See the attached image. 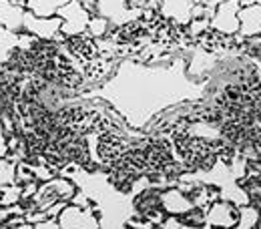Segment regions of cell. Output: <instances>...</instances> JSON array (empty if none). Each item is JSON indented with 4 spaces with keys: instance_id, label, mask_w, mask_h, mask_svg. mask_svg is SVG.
<instances>
[{
    "instance_id": "1",
    "label": "cell",
    "mask_w": 261,
    "mask_h": 229,
    "mask_svg": "<svg viewBox=\"0 0 261 229\" xmlns=\"http://www.w3.org/2000/svg\"><path fill=\"white\" fill-rule=\"evenodd\" d=\"M100 217H102L100 207L95 203L91 207H76L68 203L57 221L63 229H102Z\"/></svg>"
},
{
    "instance_id": "2",
    "label": "cell",
    "mask_w": 261,
    "mask_h": 229,
    "mask_svg": "<svg viewBox=\"0 0 261 229\" xmlns=\"http://www.w3.org/2000/svg\"><path fill=\"white\" fill-rule=\"evenodd\" d=\"M57 16L63 18L61 34L66 38H74V36H81L83 33H87V27H89V20H91V14L81 6L79 0H68L63 8H59Z\"/></svg>"
},
{
    "instance_id": "3",
    "label": "cell",
    "mask_w": 261,
    "mask_h": 229,
    "mask_svg": "<svg viewBox=\"0 0 261 229\" xmlns=\"http://www.w3.org/2000/svg\"><path fill=\"white\" fill-rule=\"evenodd\" d=\"M97 14L107 18L113 29L129 24L143 16V8H133L127 0H97Z\"/></svg>"
},
{
    "instance_id": "4",
    "label": "cell",
    "mask_w": 261,
    "mask_h": 229,
    "mask_svg": "<svg viewBox=\"0 0 261 229\" xmlns=\"http://www.w3.org/2000/svg\"><path fill=\"white\" fill-rule=\"evenodd\" d=\"M239 8H241L239 0H223L211 16L209 29L219 34H225V36L237 34L239 33V18H237Z\"/></svg>"
},
{
    "instance_id": "5",
    "label": "cell",
    "mask_w": 261,
    "mask_h": 229,
    "mask_svg": "<svg viewBox=\"0 0 261 229\" xmlns=\"http://www.w3.org/2000/svg\"><path fill=\"white\" fill-rule=\"evenodd\" d=\"M239 223V207L227 199H217L205 209V225L211 229H231Z\"/></svg>"
},
{
    "instance_id": "6",
    "label": "cell",
    "mask_w": 261,
    "mask_h": 229,
    "mask_svg": "<svg viewBox=\"0 0 261 229\" xmlns=\"http://www.w3.org/2000/svg\"><path fill=\"white\" fill-rule=\"evenodd\" d=\"M61 24H63L61 16L38 18L29 10L24 12V18H22V31L36 36L38 40H53L57 34H61Z\"/></svg>"
},
{
    "instance_id": "7",
    "label": "cell",
    "mask_w": 261,
    "mask_h": 229,
    "mask_svg": "<svg viewBox=\"0 0 261 229\" xmlns=\"http://www.w3.org/2000/svg\"><path fill=\"white\" fill-rule=\"evenodd\" d=\"M161 207L167 215H175V217H183L187 211L193 209V203L189 195H185L181 189L177 187H169L161 191Z\"/></svg>"
},
{
    "instance_id": "8",
    "label": "cell",
    "mask_w": 261,
    "mask_h": 229,
    "mask_svg": "<svg viewBox=\"0 0 261 229\" xmlns=\"http://www.w3.org/2000/svg\"><path fill=\"white\" fill-rule=\"evenodd\" d=\"M239 34L245 38L261 34V4H249L239 8Z\"/></svg>"
},
{
    "instance_id": "9",
    "label": "cell",
    "mask_w": 261,
    "mask_h": 229,
    "mask_svg": "<svg viewBox=\"0 0 261 229\" xmlns=\"http://www.w3.org/2000/svg\"><path fill=\"white\" fill-rule=\"evenodd\" d=\"M24 12H27L24 6H16L8 0H0V27L8 29L12 33H20Z\"/></svg>"
},
{
    "instance_id": "10",
    "label": "cell",
    "mask_w": 261,
    "mask_h": 229,
    "mask_svg": "<svg viewBox=\"0 0 261 229\" xmlns=\"http://www.w3.org/2000/svg\"><path fill=\"white\" fill-rule=\"evenodd\" d=\"M66 2L68 0H27L24 8L38 18H50V16H57L59 8H63Z\"/></svg>"
},
{
    "instance_id": "11",
    "label": "cell",
    "mask_w": 261,
    "mask_h": 229,
    "mask_svg": "<svg viewBox=\"0 0 261 229\" xmlns=\"http://www.w3.org/2000/svg\"><path fill=\"white\" fill-rule=\"evenodd\" d=\"M16 42H18V33L0 27V65H8V61L16 50Z\"/></svg>"
},
{
    "instance_id": "12",
    "label": "cell",
    "mask_w": 261,
    "mask_h": 229,
    "mask_svg": "<svg viewBox=\"0 0 261 229\" xmlns=\"http://www.w3.org/2000/svg\"><path fill=\"white\" fill-rule=\"evenodd\" d=\"M20 191H22V185H18V183L2 185L0 187V207H10V205L20 203Z\"/></svg>"
},
{
    "instance_id": "13",
    "label": "cell",
    "mask_w": 261,
    "mask_h": 229,
    "mask_svg": "<svg viewBox=\"0 0 261 229\" xmlns=\"http://www.w3.org/2000/svg\"><path fill=\"white\" fill-rule=\"evenodd\" d=\"M111 22L107 20V18H102V16H98V14H93L91 16V20H89V27H87V33L91 34L93 38H105L107 34L111 33Z\"/></svg>"
},
{
    "instance_id": "14",
    "label": "cell",
    "mask_w": 261,
    "mask_h": 229,
    "mask_svg": "<svg viewBox=\"0 0 261 229\" xmlns=\"http://www.w3.org/2000/svg\"><path fill=\"white\" fill-rule=\"evenodd\" d=\"M14 175H16V163H12L6 157H0V187L14 183Z\"/></svg>"
},
{
    "instance_id": "15",
    "label": "cell",
    "mask_w": 261,
    "mask_h": 229,
    "mask_svg": "<svg viewBox=\"0 0 261 229\" xmlns=\"http://www.w3.org/2000/svg\"><path fill=\"white\" fill-rule=\"evenodd\" d=\"M31 181H36L33 175V167L29 161H20V163H16V175H14V183H18V185H27V183H31Z\"/></svg>"
},
{
    "instance_id": "16",
    "label": "cell",
    "mask_w": 261,
    "mask_h": 229,
    "mask_svg": "<svg viewBox=\"0 0 261 229\" xmlns=\"http://www.w3.org/2000/svg\"><path fill=\"white\" fill-rule=\"evenodd\" d=\"M66 205H68L66 201H57V203H53L44 213H46V217H48V219H59V215L63 213V209H65Z\"/></svg>"
},
{
    "instance_id": "17",
    "label": "cell",
    "mask_w": 261,
    "mask_h": 229,
    "mask_svg": "<svg viewBox=\"0 0 261 229\" xmlns=\"http://www.w3.org/2000/svg\"><path fill=\"white\" fill-rule=\"evenodd\" d=\"M33 229H63V227H61V223L57 219H44V221L33 225Z\"/></svg>"
},
{
    "instance_id": "18",
    "label": "cell",
    "mask_w": 261,
    "mask_h": 229,
    "mask_svg": "<svg viewBox=\"0 0 261 229\" xmlns=\"http://www.w3.org/2000/svg\"><path fill=\"white\" fill-rule=\"evenodd\" d=\"M241 6H249V4H261V0H239Z\"/></svg>"
},
{
    "instance_id": "19",
    "label": "cell",
    "mask_w": 261,
    "mask_h": 229,
    "mask_svg": "<svg viewBox=\"0 0 261 229\" xmlns=\"http://www.w3.org/2000/svg\"><path fill=\"white\" fill-rule=\"evenodd\" d=\"M187 2H191V4H199V6H207V2H209V0H187Z\"/></svg>"
},
{
    "instance_id": "20",
    "label": "cell",
    "mask_w": 261,
    "mask_h": 229,
    "mask_svg": "<svg viewBox=\"0 0 261 229\" xmlns=\"http://www.w3.org/2000/svg\"><path fill=\"white\" fill-rule=\"evenodd\" d=\"M8 2H12V4H16V6H24L27 0H8Z\"/></svg>"
},
{
    "instance_id": "21",
    "label": "cell",
    "mask_w": 261,
    "mask_h": 229,
    "mask_svg": "<svg viewBox=\"0 0 261 229\" xmlns=\"http://www.w3.org/2000/svg\"><path fill=\"white\" fill-rule=\"evenodd\" d=\"M0 229H8V227H6V225H0Z\"/></svg>"
}]
</instances>
